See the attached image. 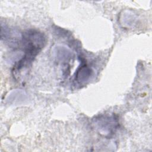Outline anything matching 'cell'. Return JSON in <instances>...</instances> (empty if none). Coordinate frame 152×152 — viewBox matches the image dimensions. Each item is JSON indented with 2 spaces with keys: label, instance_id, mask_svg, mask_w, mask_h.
Here are the masks:
<instances>
[{
  "label": "cell",
  "instance_id": "obj_6",
  "mask_svg": "<svg viewBox=\"0 0 152 152\" xmlns=\"http://www.w3.org/2000/svg\"><path fill=\"white\" fill-rule=\"evenodd\" d=\"M92 71L86 65L81 66L76 72L75 80L79 83H84L88 80L91 75Z\"/></svg>",
  "mask_w": 152,
  "mask_h": 152
},
{
  "label": "cell",
  "instance_id": "obj_5",
  "mask_svg": "<svg viewBox=\"0 0 152 152\" xmlns=\"http://www.w3.org/2000/svg\"><path fill=\"white\" fill-rule=\"evenodd\" d=\"M136 20V15L133 13V12L129 10L122 11L119 17L120 23L124 27H129L133 26L135 24Z\"/></svg>",
  "mask_w": 152,
  "mask_h": 152
},
{
  "label": "cell",
  "instance_id": "obj_2",
  "mask_svg": "<svg viewBox=\"0 0 152 152\" xmlns=\"http://www.w3.org/2000/svg\"><path fill=\"white\" fill-rule=\"evenodd\" d=\"M93 124L99 134L110 137L116 131L118 126L117 118L114 115H100L93 120Z\"/></svg>",
  "mask_w": 152,
  "mask_h": 152
},
{
  "label": "cell",
  "instance_id": "obj_4",
  "mask_svg": "<svg viewBox=\"0 0 152 152\" xmlns=\"http://www.w3.org/2000/svg\"><path fill=\"white\" fill-rule=\"evenodd\" d=\"M52 53L54 58L61 62H68L74 56L72 51L63 45L55 46L52 49Z\"/></svg>",
  "mask_w": 152,
  "mask_h": 152
},
{
  "label": "cell",
  "instance_id": "obj_1",
  "mask_svg": "<svg viewBox=\"0 0 152 152\" xmlns=\"http://www.w3.org/2000/svg\"><path fill=\"white\" fill-rule=\"evenodd\" d=\"M22 38L25 47V55L19 61L18 68L20 69L28 62H31L38 54L46 43L45 35L36 30H29L26 31Z\"/></svg>",
  "mask_w": 152,
  "mask_h": 152
},
{
  "label": "cell",
  "instance_id": "obj_3",
  "mask_svg": "<svg viewBox=\"0 0 152 152\" xmlns=\"http://www.w3.org/2000/svg\"><path fill=\"white\" fill-rule=\"evenodd\" d=\"M29 97L27 93L23 90L15 89L11 91L7 96L6 101L9 104H23L28 101Z\"/></svg>",
  "mask_w": 152,
  "mask_h": 152
}]
</instances>
